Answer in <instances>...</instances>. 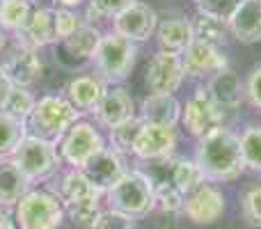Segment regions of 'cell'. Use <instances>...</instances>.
<instances>
[{"instance_id": "cell-15", "label": "cell", "mask_w": 261, "mask_h": 229, "mask_svg": "<svg viewBox=\"0 0 261 229\" xmlns=\"http://www.w3.org/2000/svg\"><path fill=\"white\" fill-rule=\"evenodd\" d=\"M206 92L211 94L213 104L222 110V115L239 110L245 99L243 83H241V78L236 76L231 69H222V71L213 73L206 85Z\"/></svg>"}, {"instance_id": "cell-40", "label": "cell", "mask_w": 261, "mask_h": 229, "mask_svg": "<svg viewBox=\"0 0 261 229\" xmlns=\"http://www.w3.org/2000/svg\"><path fill=\"white\" fill-rule=\"evenodd\" d=\"M245 96L250 99V104L254 108L261 110V67L252 69V73H250L248 85H245Z\"/></svg>"}, {"instance_id": "cell-16", "label": "cell", "mask_w": 261, "mask_h": 229, "mask_svg": "<svg viewBox=\"0 0 261 229\" xmlns=\"http://www.w3.org/2000/svg\"><path fill=\"white\" fill-rule=\"evenodd\" d=\"M16 37L23 48H32V50L58 41L53 9H32L30 18H28L25 26L16 32Z\"/></svg>"}, {"instance_id": "cell-23", "label": "cell", "mask_w": 261, "mask_h": 229, "mask_svg": "<svg viewBox=\"0 0 261 229\" xmlns=\"http://www.w3.org/2000/svg\"><path fill=\"white\" fill-rule=\"evenodd\" d=\"M32 181L14 165V161H0V207H16L18 199L30 193Z\"/></svg>"}, {"instance_id": "cell-33", "label": "cell", "mask_w": 261, "mask_h": 229, "mask_svg": "<svg viewBox=\"0 0 261 229\" xmlns=\"http://www.w3.org/2000/svg\"><path fill=\"white\" fill-rule=\"evenodd\" d=\"M64 213L71 218L73 225L92 227L96 222V218H99L103 211H101L99 199H87V202H78V204H69V207H64Z\"/></svg>"}, {"instance_id": "cell-36", "label": "cell", "mask_w": 261, "mask_h": 229, "mask_svg": "<svg viewBox=\"0 0 261 229\" xmlns=\"http://www.w3.org/2000/svg\"><path fill=\"white\" fill-rule=\"evenodd\" d=\"M241 0H199L197 9L202 16H211V18H220V21L229 23L231 14L236 12Z\"/></svg>"}, {"instance_id": "cell-3", "label": "cell", "mask_w": 261, "mask_h": 229, "mask_svg": "<svg viewBox=\"0 0 261 229\" xmlns=\"http://www.w3.org/2000/svg\"><path fill=\"white\" fill-rule=\"evenodd\" d=\"M28 121L35 138L55 142V140H62L67 131L78 121V110L73 108L71 101L62 96H44L37 101Z\"/></svg>"}, {"instance_id": "cell-6", "label": "cell", "mask_w": 261, "mask_h": 229, "mask_svg": "<svg viewBox=\"0 0 261 229\" xmlns=\"http://www.w3.org/2000/svg\"><path fill=\"white\" fill-rule=\"evenodd\" d=\"M12 161L30 181L48 179L60 167V156L53 142H46L35 135H25L12 154Z\"/></svg>"}, {"instance_id": "cell-30", "label": "cell", "mask_w": 261, "mask_h": 229, "mask_svg": "<svg viewBox=\"0 0 261 229\" xmlns=\"http://www.w3.org/2000/svg\"><path fill=\"white\" fill-rule=\"evenodd\" d=\"M25 138V124L0 113V158H7Z\"/></svg>"}, {"instance_id": "cell-5", "label": "cell", "mask_w": 261, "mask_h": 229, "mask_svg": "<svg viewBox=\"0 0 261 229\" xmlns=\"http://www.w3.org/2000/svg\"><path fill=\"white\" fill-rule=\"evenodd\" d=\"M64 209L53 193L30 190L16 204V227L18 229H58L62 225Z\"/></svg>"}, {"instance_id": "cell-19", "label": "cell", "mask_w": 261, "mask_h": 229, "mask_svg": "<svg viewBox=\"0 0 261 229\" xmlns=\"http://www.w3.org/2000/svg\"><path fill=\"white\" fill-rule=\"evenodd\" d=\"M231 37L241 44H259L261 41V0H241L236 12L229 18Z\"/></svg>"}, {"instance_id": "cell-11", "label": "cell", "mask_w": 261, "mask_h": 229, "mask_svg": "<svg viewBox=\"0 0 261 229\" xmlns=\"http://www.w3.org/2000/svg\"><path fill=\"white\" fill-rule=\"evenodd\" d=\"M81 172L87 176V181H90L99 193H108L113 186H117L119 181L124 179V174H126L128 170H126V165H124L122 156H119L115 149L106 147V149H101L99 154H94V156L81 167Z\"/></svg>"}, {"instance_id": "cell-7", "label": "cell", "mask_w": 261, "mask_h": 229, "mask_svg": "<svg viewBox=\"0 0 261 229\" xmlns=\"http://www.w3.org/2000/svg\"><path fill=\"white\" fill-rule=\"evenodd\" d=\"M186 78V67H184V58L176 53H167L161 50L151 58L147 67V90L151 94H165V96H174V92L181 87Z\"/></svg>"}, {"instance_id": "cell-12", "label": "cell", "mask_w": 261, "mask_h": 229, "mask_svg": "<svg viewBox=\"0 0 261 229\" xmlns=\"http://www.w3.org/2000/svg\"><path fill=\"white\" fill-rule=\"evenodd\" d=\"M115 35L128 41H147L158 30V14L147 3H135L113 21Z\"/></svg>"}, {"instance_id": "cell-27", "label": "cell", "mask_w": 261, "mask_h": 229, "mask_svg": "<svg viewBox=\"0 0 261 229\" xmlns=\"http://www.w3.org/2000/svg\"><path fill=\"white\" fill-rule=\"evenodd\" d=\"M193 30H195V39L197 41H204V44H211V46H227L231 37V30H229V23L227 21H220V18H211V16H202L193 23Z\"/></svg>"}, {"instance_id": "cell-46", "label": "cell", "mask_w": 261, "mask_h": 229, "mask_svg": "<svg viewBox=\"0 0 261 229\" xmlns=\"http://www.w3.org/2000/svg\"><path fill=\"white\" fill-rule=\"evenodd\" d=\"M195 3H199V0H195Z\"/></svg>"}, {"instance_id": "cell-42", "label": "cell", "mask_w": 261, "mask_h": 229, "mask_svg": "<svg viewBox=\"0 0 261 229\" xmlns=\"http://www.w3.org/2000/svg\"><path fill=\"white\" fill-rule=\"evenodd\" d=\"M9 90H12V83H9V78L5 76L3 67H0V104L5 101V96L9 94Z\"/></svg>"}, {"instance_id": "cell-41", "label": "cell", "mask_w": 261, "mask_h": 229, "mask_svg": "<svg viewBox=\"0 0 261 229\" xmlns=\"http://www.w3.org/2000/svg\"><path fill=\"white\" fill-rule=\"evenodd\" d=\"M0 229H18L16 220L9 213V207H0Z\"/></svg>"}, {"instance_id": "cell-34", "label": "cell", "mask_w": 261, "mask_h": 229, "mask_svg": "<svg viewBox=\"0 0 261 229\" xmlns=\"http://www.w3.org/2000/svg\"><path fill=\"white\" fill-rule=\"evenodd\" d=\"M135 5V0H90L87 18L90 21H103V18H117L124 9Z\"/></svg>"}, {"instance_id": "cell-32", "label": "cell", "mask_w": 261, "mask_h": 229, "mask_svg": "<svg viewBox=\"0 0 261 229\" xmlns=\"http://www.w3.org/2000/svg\"><path fill=\"white\" fill-rule=\"evenodd\" d=\"M142 124H144L142 119H135L133 117V119L126 121V124H119V126H115V129H110V144H113L110 149H115L117 154L133 151L135 138H138Z\"/></svg>"}, {"instance_id": "cell-10", "label": "cell", "mask_w": 261, "mask_h": 229, "mask_svg": "<svg viewBox=\"0 0 261 229\" xmlns=\"http://www.w3.org/2000/svg\"><path fill=\"white\" fill-rule=\"evenodd\" d=\"M181 211L195 225H213L225 213V195L211 184H199L193 193H188L184 197V209Z\"/></svg>"}, {"instance_id": "cell-35", "label": "cell", "mask_w": 261, "mask_h": 229, "mask_svg": "<svg viewBox=\"0 0 261 229\" xmlns=\"http://www.w3.org/2000/svg\"><path fill=\"white\" fill-rule=\"evenodd\" d=\"M153 199H156V207L163 211L174 213L184 209V195L167 181H153Z\"/></svg>"}, {"instance_id": "cell-17", "label": "cell", "mask_w": 261, "mask_h": 229, "mask_svg": "<svg viewBox=\"0 0 261 229\" xmlns=\"http://www.w3.org/2000/svg\"><path fill=\"white\" fill-rule=\"evenodd\" d=\"M181 58H184V67L188 76H204V73H218L222 69H229L227 67V55L222 53V48L197 39L186 48Z\"/></svg>"}, {"instance_id": "cell-24", "label": "cell", "mask_w": 261, "mask_h": 229, "mask_svg": "<svg viewBox=\"0 0 261 229\" xmlns=\"http://www.w3.org/2000/svg\"><path fill=\"white\" fill-rule=\"evenodd\" d=\"M99 190L87 181V176L83 174L81 170H71L62 176L58 186V195L55 197L62 202V209L69 207V204H78V202H87V199H101Z\"/></svg>"}, {"instance_id": "cell-4", "label": "cell", "mask_w": 261, "mask_h": 229, "mask_svg": "<svg viewBox=\"0 0 261 229\" xmlns=\"http://www.w3.org/2000/svg\"><path fill=\"white\" fill-rule=\"evenodd\" d=\"M135 58H138V48L133 41L124 39V37L110 35L101 37V44L96 48V53L92 55L96 71L101 73V78L108 83H122L130 76L135 67Z\"/></svg>"}, {"instance_id": "cell-45", "label": "cell", "mask_w": 261, "mask_h": 229, "mask_svg": "<svg viewBox=\"0 0 261 229\" xmlns=\"http://www.w3.org/2000/svg\"><path fill=\"white\" fill-rule=\"evenodd\" d=\"M128 229H140V227H138V222H135V225H130Z\"/></svg>"}, {"instance_id": "cell-38", "label": "cell", "mask_w": 261, "mask_h": 229, "mask_svg": "<svg viewBox=\"0 0 261 229\" xmlns=\"http://www.w3.org/2000/svg\"><path fill=\"white\" fill-rule=\"evenodd\" d=\"M53 18H55V32H58V39H67L71 32H76L83 26L81 18L76 16L69 9H53Z\"/></svg>"}, {"instance_id": "cell-44", "label": "cell", "mask_w": 261, "mask_h": 229, "mask_svg": "<svg viewBox=\"0 0 261 229\" xmlns=\"http://www.w3.org/2000/svg\"><path fill=\"white\" fill-rule=\"evenodd\" d=\"M3 46H5V30L0 28V50H3Z\"/></svg>"}, {"instance_id": "cell-22", "label": "cell", "mask_w": 261, "mask_h": 229, "mask_svg": "<svg viewBox=\"0 0 261 229\" xmlns=\"http://www.w3.org/2000/svg\"><path fill=\"white\" fill-rule=\"evenodd\" d=\"M158 41L167 53L184 55L186 48L195 41L193 23L188 18H167L158 26Z\"/></svg>"}, {"instance_id": "cell-25", "label": "cell", "mask_w": 261, "mask_h": 229, "mask_svg": "<svg viewBox=\"0 0 261 229\" xmlns=\"http://www.w3.org/2000/svg\"><path fill=\"white\" fill-rule=\"evenodd\" d=\"M101 37L103 35L94 26L83 23L76 32H71L67 39H62V48L73 60H92V55L96 53V48L101 44Z\"/></svg>"}, {"instance_id": "cell-29", "label": "cell", "mask_w": 261, "mask_h": 229, "mask_svg": "<svg viewBox=\"0 0 261 229\" xmlns=\"http://www.w3.org/2000/svg\"><path fill=\"white\" fill-rule=\"evenodd\" d=\"M30 0H0V28L18 32L30 18Z\"/></svg>"}, {"instance_id": "cell-28", "label": "cell", "mask_w": 261, "mask_h": 229, "mask_svg": "<svg viewBox=\"0 0 261 229\" xmlns=\"http://www.w3.org/2000/svg\"><path fill=\"white\" fill-rule=\"evenodd\" d=\"M35 106H37L35 96H32L30 92L25 90V87L12 85L9 94L5 96V101L0 104V113L25 124V119H30V115H32V110H35Z\"/></svg>"}, {"instance_id": "cell-2", "label": "cell", "mask_w": 261, "mask_h": 229, "mask_svg": "<svg viewBox=\"0 0 261 229\" xmlns=\"http://www.w3.org/2000/svg\"><path fill=\"white\" fill-rule=\"evenodd\" d=\"M108 204L113 211H119L128 218H142L149 216L156 199H153V181L144 172L130 170L124 174V179L117 186L108 190Z\"/></svg>"}, {"instance_id": "cell-13", "label": "cell", "mask_w": 261, "mask_h": 229, "mask_svg": "<svg viewBox=\"0 0 261 229\" xmlns=\"http://www.w3.org/2000/svg\"><path fill=\"white\" fill-rule=\"evenodd\" d=\"M176 147V131L170 126L142 124L133 144V154L142 161H165Z\"/></svg>"}, {"instance_id": "cell-39", "label": "cell", "mask_w": 261, "mask_h": 229, "mask_svg": "<svg viewBox=\"0 0 261 229\" xmlns=\"http://www.w3.org/2000/svg\"><path fill=\"white\" fill-rule=\"evenodd\" d=\"M130 225H135L133 218H128V216H124V213L108 209V211H103L99 218H96V222L90 229H128Z\"/></svg>"}, {"instance_id": "cell-14", "label": "cell", "mask_w": 261, "mask_h": 229, "mask_svg": "<svg viewBox=\"0 0 261 229\" xmlns=\"http://www.w3.org/2000/svg\"><path fill=\"white\" fill-rule=\"evenodd\" d=\"M133 99L124 87H106L99 106L94 108V115L96 121L103 124L106 129H115V126L126 124V121L133 119Z\"/></svg>"}, {"instance_id": "cell-21", "label": "cell", "mask_w": 261, "mask_h": 229, "mask_svg": "<svg viewBox=\"0 0 261 229\" xmlns=\"http://www.w3.org/2000/svg\"><path fill=\"white\" fill-rule=\"evenodd\" d=\"M181 104L176 96H165V94H149L142 101V110H140V119L144 124H156V126H170L174 129L181 119Z\"/></svg>"}, {"instance_id": "cell-18", "label": "cell", "mask_w": 261, "mask_h": 229, "mask_svg": "<svg viewBox=\"0 0 261 229\" xmlns=\"http://www.w3.org/2000/svg\"><path fill=\"white\" fill-rule=\"evenodd\" d=\"M41 69H44V64H41V58L37 55V50L23 48V46H18L7 58V62L3 64L5 76L16 87H28L32 83H37L41 78Z\"/></svg>"}, {"instance_id": "cell-20", "label": "cell", "mask_w": 261, "mask_h": 229, "mask_svg": "<svg viewBox=\"0 0 261 229\" xmlns=\"http://www.w3.org/2000/svg\"><path fill=\"white\" fill-rule=\"evenodd\" d=\"M165 176L163 179H153V181H167V184H172L176 190H179L181 195H188L193 193L195 188H197L199 184H204V174L202 170H199V165L195 161H188V158H165Z\"/></svg>"}, {"instance_id": "cell-9", "label": "cell", "mask_w": 261, "mask_h": 229, "mask_svg": "<svg viewBox=\"0 0 261 229\" xmlns=\"http://www.w3.org/2000/svg\"><path fill=\"white\" fill-rule=\"evenodd\" d=\"M106 149V142L101 133L87 121H76L71 129L67 131L62 140V158L73 165V170H81L94 154Z\"/></svg>"}, {"instance_id": "cell-8", "label": "cell", "mask_w": 261, "mask_h": 229, "mask_svg": "<svg viewBox=\"0 0 261 229\" xmlns=\"http://www.w3.org/2000/svg\"><path fill=\"white\" fill-rule=\"evenodd\" d=\"M222 110L213 104L211 94L206 92V87L195 90V94L186 101V110L181 113V121L188 129V133H193L195 138H204L211 131L222 126Z\"/></svg>"}, {"instance_id": "cell-37", "label": "cell", "mask_w": 261, "mask_h": 229, "mask_svg": "<svg viewBox=\"0 0 261 229\" xmlns=\"http://www.w3.org/2000/svg\"><path fill=\"white\" fill-rule=\"evenodd\" d=\"M241 211H243V218L248 220V225L261 227V186H254L243 195Z\"/></svg>"}, {"instance_id": "cell-26", "label": "cell", "mask_w": 261, "mask_h": 229, "mask_svg": "<svg viewBox=\"0 0 261 229\" xmlns=\"http://www.w3.org/2000/svg\"><path fill=\"white\" fill-rule=\"evenodd\" d=\"M69 92V99H71L73 108H81V110H92L99 106L101 96H103L106 87L99 78H92V76H81V78H73L67 87Z\"/></svg>"}, {"instance_id": "cell-43", "label": "cell", "mask_w": 261, "mask_h": 229, "mask_svg": "<svg viewBox=\"0 0 261 229\" xmlns=\"http://www.w3.org/2000/svg\"><path fill=\"white\" fill-rule=\"evenodd\" d=\"M60 3H62V5H64V9H67V7H78V5H81L83 0H60Z\"/></svg>"}, {"instance_id": "cell-31", "label": "cell", "mask_w": 261, "mask_h": 229, "mask_svg": "<svg viewBox=\"0 0 261 229\" xmlns=\"http://www.w3.org/2000/svg\"><path fill=\"white\" fill-rule=\"evenodd\" d=\"M239 138H241L243 165L252 172H261V129L259 126H250Z\"/></svg>"}, {"instance_id": "cell-1", "label": "cell", "mask_w": 261, "mask_h": 229, "mask_svg": "<svg viewBox=\"0 0 261 229\" xmlns=\"http://www.w3.org/2000/svg\"><path fill=\"white\" fill-rule=\"evenodd\" d=\"M195 163L202 170L204 181L236 179L245 170L243 154H241V138L225 126L211 131L208 135L199 138Z\"/></svg>"}]
</instances>
